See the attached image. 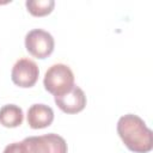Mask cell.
<instances>
[{
	"label": "cell",
	"mask_w": 153,
	"mask_h": 153,
	"mask_svg": "<svg viewBox=\"0 0 153 153\" xmlns=\"http://www.w3.org/2000/svg\"><path fill=\"white\" fill-rule=\"evenodd\" d=\"M117 134L124 146L134 153H148L153 148V131L137 115L127 114L120 117Z\"/></svg>",
	"instance_id": "6da1fadb"
},
{
	"label": "cell",
	"mask_w": 153,
	"mask_h": 153,
	"mask_svg": "<svg viewBox=\"0 0 153 153\" xmlns=\"http://www.w3.org/2000/svg\"><path fill=\"white\" fill-rule=\"evenodd\" d=\"M20 147L23 153H67L68 152L66 140L55 133L25 137L20 142Z\"/></svg>",
	"instance_id": "7a4b0ae2"
},
{
	"label": "cell",
	"mask_w": 153,
	"mask_h": 153,
	"mask_svg": "<svg viewBox=\"0 0 153 153\" xmlns=\"http://www.w3.org/2000/svg\"><path fill=\"white\" fill-rule=\"evenodd\" d=\"M43 85L49 93L54 96L62 94L74 86V74L67 65L55 63L45 72Z\"/></svg>",
	"instance_id": "3957f363"
},
{
	"label": "cell",
	"mask_w": 153,
	"mask_h": 153,
	"mask_svg": "<svg viewBox=\"0 0 153 153\" xmlns=\"http://www.w3.org/2000/svg\"><path fill=\"white\" fill-rule=\"evenodd\" d=\"M55 41L51 33L43 29H33L25 35V48L36 59H45L54 51Z\"/></svg>",
	"instance_id": "277c9868"
},
{
	"label": "cell",
	"mask_w": 153,
	"mask_h": 153,
	"mask_svg": "<svg viewBox=\"0 0 153 153\" xmlns=\"http://www.w3.org/2000/svg\"><path fill=\"white\" fill-rule=\"evenodd\" d=\"M38 75H39L38 66L36 65L35 61L27 57L19 59L13 65L11 71V79L13 84L23 88H29L35 86V84L38 80Z\"/></svg>",
	"instance_id": "5b68a950"
},
{
	"label": "cell",
	"mask_w": 153,
	"mask_h": 153,
	"mask_svg": "<svg viewBox=\"0 0 153 153\" xmlns=\"http://www.w3.org/2000/svg\"><path fill=\"white\" fill-rule=\"evenodd\" d=\"M54 100L61 111L69 115L82 111L87 102L84 91L76 85H74L71 90H68L62 94L54 96Z\"/></svg>",
	"instance_id": "8992f818"
},
{
	"label": "cell",
	"mask_w": 153,
	"mask_h": 153,
	"mask_svg": "<svg viewBox=\"0 0 153 153\" xmlns=\"http://www.w3.org/2000/svg\"><path fill=\"white\" fill-rule=\"evenodd\" d=\"M26 121L32 129H43L49 127L54 121V111L45 104H32L26 115Z\"/></svg>",
	"instance_id": "52a82bcc"
},
{
	"label": "cell",
	"mask_w": 153,
	"mask_h": 153,
	"mask_svg": "<svg viewBox=\"0 0 153 153\" xmlns=\"http://www.w3.org/2000/svg\"><path fill=\"white\" fill-rule=\"evenodd\" d=\"M24 121L22 108L16 104H6L0 108V124L6 128H17Z\"/></svg>",
	"instance_id": "ba28073f"
},
{
	"label": "cell",
	"mask_w": 153,
	"mask_h": 153,
	"mask_svg": "<svg viewBox=\"0 0 153 153\" xmlns=\"http://www.w3.org/2000/svg\"><path fill=\"white\" fill-rule=\"evenodd\" d=\"M26 10L33 17H44L53 12L55 1L54 0H27L25 2Z\"/></svg>",
	"instance_id": "9c48e42d"
},
{
	"label": "cell",
	"mask_w": 153,
	"mask_h": 153,
	"mask_svg": "<svg viewBox=\"0 0 153 153\" xmlns=\"http://www.w3.org/2000/svg\"><path fill=\"white\" fill-rule=\"evenodd\" d=\"M2 153H23L22 147H20V142H13V143L7 145Z\"/></svg>",
	"instance_id": "30bf717a"
}]
</instances>
